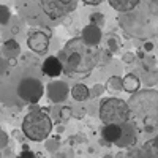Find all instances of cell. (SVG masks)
Returning a JSON list of instances; mask_svg holds the SVG:
<instances>
[{
	"label": "cell",
	"instance_id": "obj_27",
	"mask_svg": "<svg viewBox=\"0 0 158 158\" xmlns=\"http://www.w3.org/2000/svg\"><path fill=\"white\" fill-rule=\"evenodd\" d=\"M136 60V54L135 52H125V54L122 56V62L123 63H133Z\"/></svg>",
	"mask_w": 158,
	"mask_h": 158
},
{
	"label": "cell",
	"instance_id": "obj_15",
	"mask_svg": "<svg viewBox=\"0 0 158 158\" xmlns=\"http://www.w3.org/2000/svg\"><path fill=\"white\" fill-rule=\"evenodd\" d=\"M139 158H158V136L144 142L139 149Z\"/></svg>",
	"mask_w": 158,
	"mask_h": 158
},
{
	"label": "cell",
	"instance_id": "obj_6",
	"mask_svg": "<svg viewBox=\"0 0 158 158\" xmlns=\"http://www.w3.org/2000/svg\"><path fill=\"white\" fill-rule=\"evenodd\" d=\"M40 6L49 19L57 21L76 10L77 0H40Z\"/></svg>",
	"mask_w": 158,
	"mask_h": 158
},
{
	"label": "cell",
	"instance_id": "obj_8",
	"mask_svg": "<svg viewBox=\"0 0 158 158\" xmlns=\"http://www.w3.org/2000/svg\"><path fill=\"white\" fill-rule=\"evenodd\" d=\"M49 38H51V30L49 29H33L27 35V46L30 51L36 52V54L43 56L49 49Z\"/></svg>",
	"mask_w": 158,
	"mask_h": 158
},
{
	"label": "cell",
	"instance_id": "obj_11",
	"mask_svg": "<svg viewBox=\"0 0 158 158\" xmlns=\"http://www.w3.org/2000/svg\"><path fill=\"white\" fill-rule=\"evenodd\" d=\"M41 73L49 77H59L63 73V65L57 56H49L41 63Z\"/></svg>",
	"mask_w": 158,
	"mask_h": 158
},
{
	"label": "cell",
	"instance_id": "obj_5",
	"mask_svg": "<svg viewBox=\"0 0 158 158\" xmlns=\"http://www.w3.org/2000/svg\"><path fill=\"white\" fill-rule=\"evenodd\" d=\"M16 92H18V97L22 101L29 103V104H36L44 95V85L38 77L27 76L19 81Z\"/></svg>",
	"mask_w": 158,
	"mask_h": 158
},
{
	"label": "cell",
	"instance_id": "obj_2",
	"mask_svg": "<svg viewBox=\"0 0 158 158\" xmlns=\"http://www.w3.org/2000/svg\"><path fill=\"white\" fill-rule=\"evenodd\" d=\"M21 131L25 138L33 142L48 141L52 133V118L43 108L33 106L24 117Z\"/></svg>",
	"mask_w": 158,
	"mask_h": 158
},
{
	"label": "cell",
	"instance_id": "obj_9",
	"mask_svg": "<svg viewBox=\"0 0 158 158\" xmlns=\"http://www.w3.org/2000/svg\"><path fill=\"white\" fill-rule=\"evenodd\" d=\"M46 95L52 103H63L68 98V95H71V90L67 85V82L63 81H52L46 85Z\"/></svg>",
	"mask_w": 158,
	"mask_h": 158
},
{
	"label": "cell",
	"instance_id": "obj_33",
	"mask_svg": "<svg viewBox=\"0 0 158 158\" xmlns=\"http://www.w3.org/2000/svg\"><path fill=\"white\" fill-rule=\"evenodd\" d=\"M153 43L152 41H146V43H144V48H142V51L144 52H150V51H153Z\"/></svg>",
	"mask_w": 158,
	"mask_h": 158
},
{
	"label": "cell",
	"instance_id": "obj_14",
	"mask_svg": "<svg viewBox=\"0 0 158 158\" xmlns=\"http://www.w3.org/2000/svg\"><path fill=\"white\" fill-rule=\"evenodd\" d=\"M109 5L120 15L135 11V8L139 5V0H108Z\"/></svg>",
	"mask_w": 158,
	"mask_h": 158
},
{
	"label": "cell",
	"instance_id": "obj_32",
	"mask_svg": "<svg viewBox=\"0 0 158 158\" xmlns=\"http://www.w3.org/2000/svg\"><path fill=\"white\" fill-rule=\"evenodd\" d=\"M82 3H85V5H90V6H98L100 3H103L104 0H81Z\"/></svg>",
	"mask_w": 158,
	"mask_h": 158
},
{
	"label": "cell",
	"instance_id": "obj_13",
	"mask_svg": "<svg viewBox=\"0 0 158 158\" xmlns=\"http://www.w3.org/2000/svg\"><path fill=\"white\" fill-rule=\"evenodd\" d=\"M122 125H104L103 130H101V136L106 142H111V144H117L122 138Z\"/></svg>",
	"mask_w": 158,
	"mask_h": 158
},
{
	"label": "cell",
	"instance_id": "obj_28",
	"mask_svg": "<svg viewBox=\"0 0 158 158\" xmlns=\"http://www.w3.org/2000/svg\"><path fill=\"white\" fill-rule=\"evenodd\" d=\"M46 144H48V146H46L48 150H51V152H54V150L59 149V139H56V138L54 139H48Z\"/></svg>",
	"mask_w": 158,
	"mask_h": 158
},
{
	"label": "cell",
	"instance_id": "obj_18",
	"mask_svg": "<svg viewBox=\"0 0 158 158\" xmlns=\"http://www.w3.org/2000/svg\"><path fill=\"white\" fill-rule=\"evenodd\" d=\"M2 49H3V52H6V54H11V57H15V54L21 52V46L15 38H10V40H6V41H3Z\"/></svg>",
	"mask_w": 158,
	"mask_h": 158
},
{
	"label": "cell",
	"instance_id": "obj_22",
	"mask_svg": "<svg viewBox=\"0 0 158 158\" xmlns=\"http://www.w3.org/2000/svg\"><path fill=\"white\" fill-rule=\"evenodd\" d=\"M104 15L103 13H98V11H95V13H92L90 15V24H94V25H97V27H103L104 25Z\"/></svg>",
	"mask_w": 158,
	"mask_h": 158
},
{
	"label": "cell",
	"instance_id": "obj_10",
	"mask_svg": "<svg viewBox=\"0 0 158 158\" xmlns=\"http://www.w3.org/2000/svg\"><path fill=\"white\" fill-rule=\"evenodd\" d=\"M81 38L84 40V43L90 48H98V44L101 43V38H103V32L100 27L94 24H89L82 29V33H81Z\"/></svg>",
	"mask_w": 158,
	"mask_h": 158
},
{
	"label": "cell",
	"instance_id": "obj_29",
	"mask_svg": "<svg viewBox=\"0 0 158 158\" xmlns=\"http://www.w3.org/2000/svg\"><path fill=\"white\" fill-rule=\"evenodd\" d=\"M70 114H71V109H70L68 106L62 108V109H60V120H67Z\"/></svg>",
	"mask_w": 158,
	"mask_h": 158
},
{
	"label": "cell",
	"instance_id": "obj_20",
	"mask_svg": "<svg viewBox=\"0 0 158 158\" xmlns=\"http://www.w3.org/2000/svg\"><path fill=\"white\" fill-rule=\"evenodd\" d=\"M106 44H108L106 49H109L112 54H114V52H117L118 49H120V46H122L120 40H118L117 36H114V35H108V38H106Z\"/></svg>",
	"mask_w": 158,
	"mask_h": 158
},
{
	"label": "cell",
	"instance_id": "obj_21",
	"mask_svg": "<svg viewBox=\"0 0 158 158\" xmlns=\"http://www.w3.org/2000/svg\"><path fill=\"white\" fill-rule=\"evenodd\" d=\"M11 21V13H10V8L6 5H0V24H2V27H5L6 24H10Z\"/></svg>",
	"mask_w": 158,
	"mask_h": 158
},
{
	"label": "cell",
	"instance_id": "obj_34",
	"mask_svg": "<svg viewBox=\"0 0 158 158\" xmlns=\"http://www.w3.org/2000/svg\"><path fill=\"white\" fill-rule=\"evenodd\" d=\"M6 60H8V67H16L18 65V59L16 57H6Z\"/></svg>",
	"mask_w": 158,
	"mask_h": 158
},
{
	"label": "cell",
	"instance_id": "obj_4",
	"mask_svg": "<svg viewBox=\"0 0 158 158\" xmlns=\"http://www.w3.org/2000/svg\"><path fill=\"white\" fill-rule=\"evenodd\" d=\"M128 106H130L133 114L141 115V117H147L158 106V92L153 90V89L139 90V92H136V94H133L130 97Z\"/></svg>",
	"mask_w": 158,
	"mask_h": 158
},
{
	"label": "cell",
	"instance_id": "obj_7",
	"mask_svg": "<svg viewBox=\"0 0 158 158\" xmlns=\"http://www.w3.org/2000/svg\"><path fill=\"white\" fill-rule=\"evenodd\" d=\"M118 24L120 27L131 36H136V38H142L144 36V29L147 27V22L146 19H142V16L136 11H131V13H125V15L118 16Z\"/></svg>",
	"mask_w": 158,
	"mask_h": 158
},
{
	"label": "cell",
	"instance_id": "obj_26",
	"mask_svg": "<svg viewBox=\"0 0 158 158\" xmlns=\"http://www.w3.org/2000/svg\"><path fill=\"white\" fill-rule=\"evenodd\" d=\"M149 13L152 16H156L158 18V0H150L149 3Z\"/></svg>",
	"mask_w": 158,
	"mask_h": 158
},
{
	"label": "cell",
	"instance_id": "obj_30",
	"mask_svg": "<svg viewBox=\"0 0 158 158\" xmlns=\"http://www.w3.org/2000/svg\"><path fill=\"white\" fill-rule=\"evenodd\" d=\"M16 158H36V155L32 150H25V152H21Z\"/></svg>",
	"mask_w": 158,
	"mask_h": 158
},
{
	"label": "cell",
	"instance_id": "obj_19",
	"mask_svg": "<svg viewBox=\"0 0 158 158\" xmlns=\"http://www.w3.org/2000/svg\"><path fill=\"white\" fill-rule=\"evenodd\" d=\"M104 87L108 90H112V92L123 90V79H120V76H111V77H108Z\"/></svg>",
	"mask_w": 158,
	"mask_h": 158
},
{
	"label": "cell",
	"instance_id": "obj_3",
	"mask_svg": "<svg viewBox=\"0 0 158 158\" xmlns=\"http://www.w3.org/2000/svg\"><path fill=\"white\" fill-rule=\"evenodd\" d=\"M131 109L128 101L109 97L104 98L100 104V118L104 125H123L130 122Z\"/></svg>",
	"mask_w": 158,
	"mask_h": 158
},
{
	"label": "cell",
	"instance_id": "obj_17",
	"mask_svg": "<svg viewBox=\"0 0 158 158\" xmlns=\"http://www.w3.org/2000/svg\"><path fill=\"white\" fill-rule=\"evenodd\" d=\"M123 79V90L125 92H128V94H136V92H139V87H141V79L136 76V74H133V73H130V74H127L125 77H122Z\"/></svg>",
	"mask_w": 158,
	"mask_h": 158
},
{
	"label": "cell",
	"instance_id": "obj_1",
	"mask_svg": "<svg viewBox=\"0 0 158 158\" xmlns=\"http://www.w3.org/2000/svg\"><path fill=\"white\" fill-rule=\"evenodd\" d=\"M98 48L87 46L81 36L68 40L57 54L63 65V73L68 76L89 74L98 65Z\"/></svg>",
	"mask_w": 158,
	"mask_h": 158
},
{
	"label": "cell",
	"instance_id": "obj_24",
	"mask_svg": "<svg viewBox=\"0 0 158 158\" xmlns=\"http://www.w3.org/2000/svg\"><path fill=\"white\" fill-rule=\"evenodd\" d=\"M104 90H106V87H104V85H101V84H95L94 87L90 89V94H92V97H100V95L104 94Z\"/></svg>",
	"mask_w": 158,
	"mask_h": 158
},
{
	"label": "cell",
	"instance_id": "obj_25",
	"mask_svg": "<svg viewBox=\"0 0 158 158\" xmlns=\"http://www.w3.org/2000/svg\"><path fill=\"white\" fill-rule=\"evenodd\" d=\"M8 141H10L8 133L5 130H2V131H0V149H2V150H5V147L8 146Z\"/></svg>",
	"mask_w": 158,
	"mask_h": 158
},
{
	"label": "cell",
	"instance_id": "obj_35",
	"mask_svg": "<svg viewBox=\"0 0 158 158\" xmlns=\"http://www.w3.org/2000/svg\"><path fill=\"white\" fill-rule=\"evenodd\" d=\"M103 158H112V156H109V155H108V156H103Z\"/></svg>",
	"mask_w": 158,
	"mask_h": 158
},
{
	"label": "cell",
	"instance_id": "obj_12",
	"mask_svg": "<svg viewBox=\"0 0 158 158\" xmlns=\"http://www.w3.org/2000/svg\"><path fill=\"white\" fill-rule=\"evenodd\" d=\"M122 138L118 141L115 146H118L120 149H128V147H133L136 144V130H135V125L128 122V123H123L122 125Z\"/></svg>",
	"mask_w": 158,
	"mask_h": 158
},
{
	"label": "cell",
	"instance_id": "obj_16",
	"mask_svg": "<svg viewBox=\"0 0 158 158\" xmlns=\"http://www.w3.org/2000/svg\"><path fill=\"white\" fill-rule=\"evenodd\" d=\"M92 97L90 94V89L85 85V84H81V82H77L71 87V98L76 100V101H85Z\"/></svg>",
	"mask_w": 158,
	"mask_h": 158
},
{
	"label": "cell",
	"instance_id": "obj_31",
	"mask_svg": "<svg viewBox=\"0 0 158 158\" xmlns=\"http://www.w3.org/2000/svg\"><path fill=\"white\" fill-rule=\"evenodd\" d=\"M0 65H2V71H0V73H2V76L5 74V73H8V60H6V57H2V59H0Z\"/></svg>",
	"mask_w": 158,
	"mask_h": 158
},
{
	"label": "cell",
	"instance_id": "obj_23",
	"mask_svg": "<svg viewBox=\"0 0 158 158\" xmlns=\"http://www.w3.org/2000/svg\"><path fill=\"white\" fill-rule=\"evenodd\" d=\"M112 59V52L109 49H104V51H100V56H98V65H106L109 63Z\"/></svg>",
	"mask_w": 158,
	"mask_h": 158
}]
</instances>
